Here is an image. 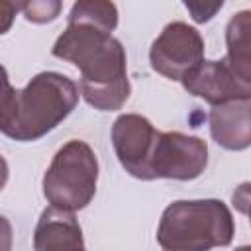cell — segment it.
Wrapping results in <instances>:
<instances>
[{
  "label": "cell",
  "mask_w": 251,
  "mask_h": 251,
  "mask_svg": "<svg viewBox=\"0 0 251 251\" xmlns=\"http://www.w3.org/2000/svg\"><path fill=\"white\" fill-rule=\"evenodd\" d=\"M51 53L80 71V94L92 108L114 112L127 102L131 86L126 49L112 33L92 25L67 24Z\"/></svg>",
  "instance_id": "1"
},
{
  "label": "cell",
  "mask_w": 251,
  "mask_h": 251,
  "mask_svg": "<svg viewBox=\"0 0 251 251\" xmlns=\"http://www.w3.org/2000/svg\"><path fill=\"white\" fill-rule=\"evenodd\" d=\"M78 86L61 73H39L24 88H12L4 73L0 129L16 141H35L55 129L76 106Z\"/></svg>",
  "instance_id": "2"
},
{
  "label": "cell",
  "mask_w": 251,
  "mask_h": 251,
  "mask_svg": "<svg viewBox=\"0 0 251 251\" xmlns=\"http://www.w3.org/2000/svg\"><path fill=\"white\" fill-rule=\"evenodd\" d=\"M233 231L231 212L222 200H176L161 216L157 241L169 251H204L229 245Z\"/></svg>",
  "instance_id": "3"
},
{
  "label": "cell",
  "mask_w": 251,
  "mask_h": 251,
  "mask_svg": "<svg viewBox=\"0 0 251 251\" xmlns=\"http://www.w3.org/2000/svg\"><path fill=\"white\" fill-rule=\"evenodd\" d=\"M98 184V159L86 141L71 139L53 157L43 175V196L51 206L82 210L90 204Z\"/></svg>",
  "instance_id": "4"
},
{
  "label": "cell",
  "mask_w": 251,
  "mask_h": 251,
  "mask_svg": "<svg viewBox=\"0 0 251 251\" xmlns=\"http://www.w3.org/2000/svg\"><path fill=\"white\" fill-rule=\"evenodd\" d=\"M149 61L155 73L171 80L182 76L204 61V39L200 31L184 22H171L149 49Z\"/></svg>",
  "instance_id": "5"
},
{
  "label": "cell",
  "mask_w": 251,
  "mask_h": 251,
  "mask_svg": "<svg viewBox=\"0 0 251 251\" xmlns=\"http://www.w3.org/2000/svg\"><path fill=\"white\" fill-rule=\"evenodd\" d=\"M208 165V145L200 137L180 131H159L151 157L153 178L192 180Z\"/></svg>",
  "instance_id": "6"
},
{
  "label": "cell",
  "mask_w": 251,
  "mask_h": 251,
  "mask_svg": "<svg viewBox=\"0 0 251 251\" xmlns=\"http://www.w3.org/2000/svg\"><path fill=\"white\" fill-rule=\"evenodd\" d=\"M159 129L139 114H122L112 126V143L120 165L135 178L153 180L151 157Z\"/></svg>",
  "instance_id": "7"
},
{
  "label": "cell",
  "mask_w": 251,
  "mask_h": 251,
  "mask_svg": "<svg viewBox=\"0 0 251 251\" xmlns=\"http://www.w3.org/2000/svg\"><path fill=\"white\" fill-rule=\"evenodd\" d=\"M182 86L188 94L218 106L231 100H251V92L241 84L226 59L202 61L182 76Z\"/></svg>",
  "instance_id": "8"
},
{
  "label": "cell",
  "mask_w": 251,
  "mask_h": 251,
  "mask_svg": "<svg viewBox=\"0 0 251 251\" xmlns=\"http://www.w3.org/2000/svg\"><path fill=\"white\" fill-rule=\"evenodd\" d=\"M212 139L227 149L241 151L251 145V102L249 100H231L218 104L210 110L208 116Z\"/></svg>",
  "instance_id": "9"
},
{
  "label": "cell",
  "mask_w": 251,
  "mask_h": 251,
  "mask_svg": "<svg viewBox=\"0 0 251 251\" xmlns=\"http://www.w3.org/2000/svg\"><path fill=\"white\" fill-rule=\"evenodd\" d=\"M82 247V229L75 218V212L57 206H49L41 212L33 231L35 251H71Z\"/></svg>",
  "instance_id": "10"
},
{
  "label": "cell",
  "mask_w": 251,
  "mask_h": 251,
  "mask_svg": "<svg viewBox=\"0 0 251 251\" xmlns=\"http://www.w3.org/2000/svg\"><path fill=\"white\" fill-rule=\"evenodd\" d=\"M227 55L224 57L241 84L251 92V10L237 12L226 25Z\"/></svg>",
  "instance_id": "11"
},
{
  "label": "cell",
  "mask_w": 251,
  "mask_h": 251,
  "mask_svg": "<svg viewBox=\"0 0 251 251\" xmlns=\"http://www.w3.org/2000/svg\"><path fill=\"white\" fill-rule=\"evenodd\" d=\"M67 22L92 25L112 33L118 25V8L112 0H76L69 12Z\"/></svg>",
  "instance_id": "12"
},
{
  "label": "cell",
  "mask_w": 251,
  "mask_h": 251,
  "mask_svg": "<svg viewBox=\"0 0 251 251\" xmlns=\"http://www.w3.org/2000/svg\"><path fill=\"white\" fill-rule=\"evenodd\" d=\"M63 8V0H29L24 16L31 24H47L53 22Z\"/></svg>",
  "instance_id": "13"
},
{
  "label": "cell",
  "mask_w": 251,
  "mask_h": 251,
  "mask_svg": "<svg viewBox=\"0 0 251 251\" xmlns=\"http://www.w3.org/2000/svg\"><path fill=\"white\" fill-rule=\"evenodd\" d=\"M226 0H182L184 8L188 10L190 18L196 24H206L210 22L224 6Z\"/></svg>",
  "instance_id": "14"
},
{
  "label": "cell",
  "mask_w": 251,
  "mask_h": 251,
  "mask_svg": "<svg viewBox=\"0 0 251 251\" xmlns=\"http://www.w3.org/2000/svg\"><path fill=\"white\" fill-rule=\"evenodd\" d=\"M29 0H0V18H2V25L0 31L6 33L14 22V16L18 12H24Z\"/></svg>",
  "instance_id": "15"
},
{
  "label": "cell",
  "mask_w": 251,
  "mask_h": 251,
  "mask_svg": "<svg viewBox=\"0 0 251 251\" xmlns=\"http://www.w3.org/2000/svg\"><path fill=\"white\" fill-rule=\"evenodd\" d=\"M231 204L235 206L237 212L245 214L251 222V182H241L233 194H231Z\"/></svg>",
  "instance_id": "16"
}]
</instances>
